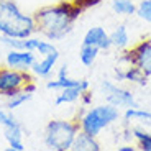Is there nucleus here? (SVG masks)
Masks as SVG:
<instances>
[{"instance_id": "1", "label": "nucleus", "mask_w": 151, "mask_h": 151, "mask_svg": "<svg viewBox=\"0 0 151 151\" xmlns=\"http://www.w3.org/2000/svg\"><path fill=\"white\" fill-rule=\"evenodd\" d=\"M82 12V8L77 7L72 0L38 8L33 13L36 33L53 43L61 41L72 31L76 20L81 17Z\"/></svg>"}, {"instance_id": "2", "label": "nucleus", "mask_w": 151, "mask_h": 151, "mask_svg": "<svg viewBox=\"0 0 151 151\" xmlns=\"http://www.w3.org/2000/svg\"><path fill=\"white\" fill-rule=\"evenodd\" d=\"M36 33L33 15H28L15 0H0V36L28 38Z\"/></svg>"}, {"instance_id": "3", "label": "nucleus", "mask_w": 151, "mask_h": 151, "mask_svg": "<svg viewBox=\"0 0 151 151\" xmlns=\"http://www.w3.org/2000/svg\"><path fill=\"white\" fill-rule=\"evenodd\" d=\"M79 130V120L54 118L46 125L43 133V145L53 151H69L72 150V143Z\"/></svg>"}, {"instance_id": "4", "label": "nucleus", "mask_w": 151, "mask_h": 151, "mask_svg": "<svg viewBox=\"0 0 151 151\" xmlns=\"http://www.w3.org/2000/svg\"><path fill=\"white\" fill-rule=\"evenodd\" d=\"M120 118V109L112 104H100L87 109L79 117V128L92 136H99Z\"/></svg>"}, {"instance_id": "5", "label": "nucleus", "mask_w": 151, "mask_h": 151, "mask_svg": "<svg viewBox=\"0 0 151 151\" xmlns=\"http://www.w3.org/2000/svg\"><path fill=\"white\" fill-rule=\"evenodd\" d=\"M0 127L4 130V138L8 145V150L12 151H25V141H23V127L18 118L13 115V112L8 109L0 110Z\"/></svg>"}, {"instance_id": "6", "label": "nucleus", "mask_w": 151, "mask_h": 151, "mask_svg": "<svg viewBox=\"0 0 151 151\" xmlns=\"http://www.w3.org/2000/svg\"><path fill=\"white\" fill-rule=\"evenodd\" d=\"M28 87H36L35 79L28 72L17 71L12 68L0 69V95L10 97L15 92L28 89Z\"/></svg>"}, {"instance_id": "7", "label": "nucleus", "mask_w": 151, "mask_h": 151, "mask_svg": "<svg viewBox=\"0 0 151 151\" xmlns=\"http://www.w3.org/2000/svg\"><path fill=\"white\" fill-rule=\"evenodd\" d=\"M100 94L104 95L107 104H112L117 109H130L138 107L136 97L132 91L117 86L113 81H102L100 82Z\"/></svg>"}, {"instance_id": "8", "label": "nucleus", "mask_w": 151, "mask_h": 151, "mask_svg": "<svg viewBox=\"0 0 151 151\" xmlns=\"http://www.w3.org/2000/svg\"><path fill=\"white\" fill-rule=\"evenodd\" d=\"M122 61L140 68L148 77H151V38L141 40L140 43L127 49L122 56Z\"/></svg>"}, {"instance_id": "9", "label": "nucleus", "mask_w": 151, "mask_h": 151, "mask_svg": "<svg viewBox=\"0 0 151 151\" xmlns=\"http://www.w3.org/2000/svg\"><path fill=\"white\" fill-rule=\"evenodd\" d=\"M35 61H36V53L28 51V49H8L5 56V64L7 68L17 69V71H31Z\"/></svg>"}, {"instance_id": "10", "label": "nucleus", "mask_w": 151, "mask_h": 151, "mask_svg": "<svg viewBox=\"0 0 151 151\" xmlns=\"http://www.w3.org/2000/svg\"><path fill=\"white\" fill-rule=\"evenodd\" d=\"M59 56H61L59 51H54V53L41 56L40 59L36 58L33 68H31V72L36 77H40V79H49L51 74H53V71H54V68H56V64H58V61H59Z\"/></svg>"}, {"instance_id": "11", "label": "nucleus", "mask_w": 151, "mask_h": 151, "mask_svg": "<svg viewBox=\"0 0 151 151\" xmlns=\"http://www.w3.org/2000/svg\"><path fill=\"white\" fill-rule=\"evenodd\" d=\"M82 45H91L99 48L100 51H109L112 48L110 43V33H107L104 27H92L86 31L82 38Z\"/></svg>"}, {"instance_id": "12", "label": "nucleus", "mask_w": 151, "mask_h": 151, "mask_svg": "<svg viewBox=\"0 0 151 151\" xmlns=\"http://www.w3.org/2000/svg\"><path fill=\"white\" fill-rule=\"evenodd\" d=\"M115 79L118 82H132L138 84V86H146L148 84V76L141 71L140 68H136L133 64H127V68L115 69Z\"/></svg>"}, {"instance_id": "13", "label": "nucleus", "mask_w": 151, "mask_h": 151, "mask_svg": "<svg viewBox=\"0 0 151 151\" xmlns=\"http://www.w3.org/2000/svg\"><path fill=\"white\" fill-rule=\"evenodd\" d=\"M68 87H84L91 89V84L86 79H72L69 76H56V79H48L46 81V89L49 91H63Z\"/></svg>"}, {"instance_id": "14", "label": "nucleus", "mask_w": 151, "mask_h": 151, "mask_svg": "<svg viewBox=\"0 0 151 151\" xmlns=\"http://www.w3.org/2000/svg\"><path fill=\"white\" fill-rule=\"evenodd\" d=\"M72 150L74 151H100L102 146L97 141V136H92L89 133L79 130L72 143Z\"/></svg>"}, {"instance_id": "15", "label": "nucleus", "mask_w": 151, "mask_h": 151, "mask_svg": "<svg viewBox=\"0 0 151 151\" xmlns=\"http://www.w3.org/2000/svg\"><path fill=\"white\" fill-rule=\"evenodd\" d=\"M89 89L84 87H68L63 91H58L56 97H54V105L61 107V105H69V104H76L77 100L82 99V94Z\"/></svg>"}, {"instance_id": "16", "label": "nucleus", "mask_w": 151, "mask_h": 151, "mask_svg": "<svg viewBox=\"0 0 151 151\" xmlns=\"http://www.w3.org/2000/svg\"><path fill=\"white\" fill-rule=\"evenodd\" d=\"M36 91V87H28V89H23V91H18L15 92L13 95L7 97V102H5V109L8 110H17L20 107H23L25 104H28L33 99V94Z\"/></svg>"}, {"instance_id": "17", "label": "nucleus", "mask_w": 151, "mask_h": 151, "mask_svg": "<svg viewBox=\"0 0 151 151\" xmlns=\"http://www.w3.org/2000/svg\"><path fill=\"white\" fill-rule=\"evenodd\" d=\"M110 43H112V48L117 49H128L130 46V33L128 28L125 25H118L115 30L110 33Z\"/></svg>"}, {"instance_id": "18", "label": "nucleus", "mask_w": 151, "mask_h": 151, "mask_svg": "<svg viewBox=\"0 0 151 151\" xmlns=\"http://www.w3.org/2000/svg\"><path fill=\"white\" fill-rule=\"evenodd\" d=\"M123 118L127 123H132V122H140L143 125H150L151 127V112L150 110H145L138 107H130V109H125Z\"/></svg>"}, {"instance_id": "19", "label": "nucleus", "mask_w": 151, "mask_h": 151, "mask_svg": "<svg viewBox=\"0 0 151 151\" xmlns=\"http://www.w3.org/2000/svg\"><path fill=\"white\" fill-rule=\"evenodd\" d=\"M99 53L100 49L95 48V46H91V45H82L79 49V61L81 64L86 66V68H92L95 64V61L99 58Z\"/></svg>"}, {"instance_id": "20", "label": "nucleus", "mask_w": 151, "mask_h": 151, "mask_svg": "<svg viewBox=\"0 0 151 151\" xmlns=\"http://www.w3.org/2000/svg\"><path fill=\"white\" fill-rule=\"evenodd\" d=\"M130 133H132V136L136 140L138 150L151 151V133H148L143 127H133Z\"/></svg>"}, {"instance_id": "21", "label": "nucleus", "mask_w": 151, "mask_h": 151, "mask_svg": "<svg viewBox=\"0 0 151 151\" xmlns=\"http://www.w3.org/2000/svg\"><path fill=\"white\" fill-rule=\"evenodd\" d=\"M112 10L118 17H132L136 13V5L133 0H113Z\"/></svg>"}, {"instance_id": "22", "label": "nucleus", "mask_w": 151, "mask_h": 151, "mask_svg": "<svg viewBox=\"0 0 151 151\" xmlns=\"http://www.w3.org/2000/svg\"><path fill=\"white\" fill-rule=\"evenodd\" d=\"M136 15L143 22L151 23V0H141L136 5Z\"/></svg>"}, {"instance_id": "23", "label": "nucleus", "mask_w": 151, "mask_h": 151, "mask_svg": "<svg viewBox=\"0 0 151 151\" xmlns=\"http://www.w3.org/2000/svg\"><path fill=\"white\" fill-rule=\"evenodd\" d=\"M135 146H130V145H123V146H118V151H135Z\"/></svg>"}, {"instance_id": "24", "label": "nucleus", "mask_w": 151, "mask_h": 151, "mask_svg": "<svg viewBox=\"0 0 151 151\" xmlns=\"http://www.w3.org/2000/svg\"><path fill=\"white\" fill-rule=\"evenodd\" d=\"M72 2H74V4L77 5V7H79V4H81V2H82V0H72Z\"/></svg>"}]
</instances>
